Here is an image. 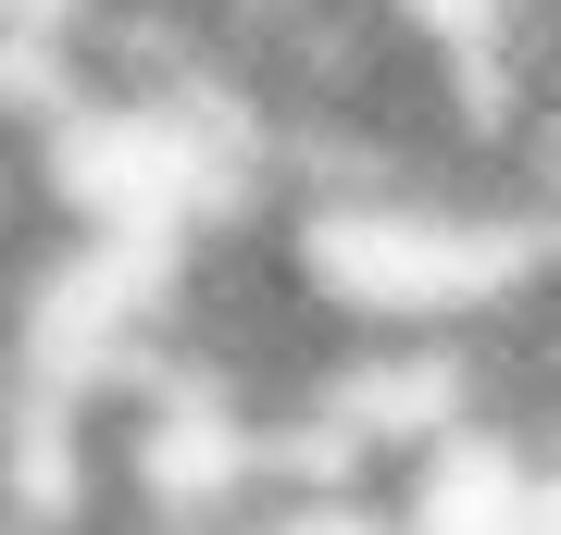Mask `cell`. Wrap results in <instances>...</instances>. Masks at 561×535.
Returning a JSON list of instances; mask_svg holds the SVG:
<instances>
[{
	"instance_id": "cell-1",
	"label": "cell",
	"mask_w": 561,
	"mask_h": 535,
	"mask_svg": "<svg viewBox=\"0 0 561 535\" xmlns=\"http://www.w3.org/2000/svg\"><path fill=\"white\" fill-rule=\"evenodd\" d=\"M201 535H412V523H400V498H375V486H262L250 511H225Z\"/></svg>"
},
{
	"instance_id": "cell-2",
	"label": "cell",
	"mask_w": 561,
	"mask_h": 535,
	"mask_svg": "<svg viewBox=\"0 0 561 535\" xmlns=\"http://www.w3.org/2000/svg\"><path fill=\"white\" fill-rule=\"evenodd\" d=\"M13 386H25V337H13V312H0V411H13Z\"/></svg>"
}]
</instances>
